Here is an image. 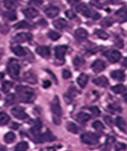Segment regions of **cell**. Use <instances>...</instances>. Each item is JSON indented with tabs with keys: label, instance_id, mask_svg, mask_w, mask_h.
Returning a JSON list of instances; mask_svg holds the SVG:
<instances>
[{
	"label": "cell",
	"instance_id": "1",
	"mask_svg": "<svg viewBox=\"0 0 127 151\" xmlns=\"http://www.w3.org/2000/svg\"><path fill=\"white\" fill-rule=\"evenodd\" d=\"M16 92L22 102L32 103L35 99L34 91L30 87L19 85L16 87Z\"/></svg>",
	"mask_w": 127,
	"mask_h": 151
},
{
	"label": "cell",
	"instance_id": "2",
	"mask_svg": "<svg viewBox=\"0 0 127 151\" xmlns=\"http://www.w3.org/2000/svg\"><path fill=\"white\" fill-rule=\"evenodd\" d=\"M75 10L79 13L82 14L83 16L88 18H92L95 20H97L99 19H100L101 15L99 13L95 12V10L90 9L86 4L82 3L79 4L78 6H76L75 8Z\"/></svg>",
	"mask_w": 127,
	"mask_h": 151
},
{
	"label": "cell",
	"instance_id": "3",
	"mask_svg": "<svg viewBox=\"0 0 127 151\" xmlns=\"http://www.w3.org/2000/svg\"><path fill=\"white\" fill-rule=\"evenodd\" d=\"M7 70L12 78L17 79L19 77L20 66L19 63L16 59H11L8 62Z\"/></svg>",
	"mask_w": 127,
	"mask_h": 151
},
{
	"label": "cell",
	"instance_id": "4",
	"mask_svg": "<svg viewBox=\"0 0 127 151\" xmlns=\"http://www.w3.org/2000/svg\"><path fill=\"white\" fill-rule=\"evenodd\" d=\"M81 140L86 144L93 145L99 142V137L93 133H86L81 135Z\"/></svg>",
	"mask_w": 127,
	"mask_h": 151
},
{
	"label": "cell",
	"instance_id": "5",
	"mask_svg": "<svg viewBox=\"0 0 127 151\" xmlns=\"http://www.w3.org/2000/svg\"><path fill=\"white\" fill-rule=\"evenodd\" d=\"M35 140V142H37V143H41V142H52L56 140V138L49 130H48L43 134L36 136Z\"/></svg>",
	"mask_w": 127,
	"mask_h": 151
},
{
	"label": "cell",
	"instance_id": "6",
	"mask_svg": "<svg viewBox=\"0 0 127 151\" xmlns=\"http://www.w3.org/2000/svg\"><path fill=\"white\" fill-rule=\"evenodd\" d=\"M51 110H52L54 116L61 117L62 115V108L61 107L59 99L57 96L54 98L52 102L51 103Z\"/></svg>",
	"mask_w": 127,
	"mask_h": 151
},
{
	"label": "cell",
	"instance_id": "7",
	"mask_svg": "<svg viewBox=\"0 0 127 151\" xmlns=\"http://www.w3.org/2000/svg\"><path fill=\"white\" fill-rule=\"evenodd\" d=\"M32 34L31 33H25V32H21V33L17 34L13 38V41L16 43H23V42L29 41L32 39Z\"/></svg>",
	"mask_w": 127,
	"mask_h": 151
},
{
	"label": "cell",
	"instance_id": "8",
	"mask_svg": "<svg viewBox=\"0 0 127 151\" xmlns=\"http://www.w3.org/2000/svg\"><path fill=\"white\" fill-rule=\"evenodd\" d=\"M105 56L107 58V60L111 63L118 62L121 58V54L118 51L111 50L108 51L105 54Z\"/></svg>",
	"mask_w": 127,
	"mask_h": 151
},
{
	"label": "cell",
	"instance_id": "9",
	"mask_svg": "<svg viewBox=\"0 0 127 151\" xmlns=\"http://www.w3.org/2000/svg\"><path fill=\"white\" fill-rule=\"evenodd\" d=\"M11 113L15 118L18 120H24L28 117V115L21 107H15L12 108L11 109Z\"/></svg>",
	"mask_w": 127,
	"mask_h": 151
},
{
	"label": "cell",
	"instance_id": "10",
	"mask_svg": "<svg viewBox=\"0 0 127 151\" xmlns=\"http://www.w3.org/2000/svg\"><path fill=\"white\" fill-rule=\"evenodd\" d=\"M91 68L95 73H99L105 68V64L101 60H97L92 64Z\"/></svg>",
	"mask_w": 127,
	"mask_h": 151
},
{
	"label": "cell",
	"instance_id": "11",
	"mask_svg": "<svg viewBox=\"0 0 127 151\" xmlns=\"http://www.w3.org/2000/svg\"><path fill=\"white\" fill-rule=\"evenodd\" d=\"M67 50V47L65 45H59L56 46L54 49V54L57 59L63 60L65 57V55L66 54Z\"/></svg>",
	"mask_w": 127,
	"mask_h": 151
},
{
	"label": "cell",
	"instance_id": "12",
	"mask_svg": "<svg viewBox=\"0 0 127 151\" xmlns=\"http://www.w3.org/2000/svg\"><path fill=\"white\" fill-rule=\"evenodd\" d=\"M115 15L117 17L118 21L120 23H123V22L127 21V8H120L118 11H116V13H115Z\"/></svg>",
	"mask_w": 127,
	"mask_h": 151
},
{
	"label": "cell",
	"instance_id": "13",
	"mask_svg": "<svg viewBox=\"0 0 127 151\" xmlns=\"http://www.w3.org/2000/svg\"><path fill=\"white\" fill-rule=\"evenodd\" d=\"M60 9L58 7L50 6L45 10L46 15L50 19L54 18L59 14Z\"/></svg>",
	"mask_w": 127,
	"mask_h": 151
},
{
	"label": "cell",
	"instance_id": "14",
	"mask_svg": "<svg viewBox=\"0 0 127 151\" xmlns=\"http://www.w3.org/2000/svg\"><path fill=\"white\" fill-rule=\"evenodd\" d=\"M23 14L29 19H33L39 15L38 10L34 8H28L23 10Z\"/></svg>",
	"mask_w": 127,
	"mask_h": 151
},
{
	"label": "cell",
	"instance_id": "15",
	"mask_svg": "<svg viewBox=\"0 0 127 151\" xmlns=\"http://www.w3.org/2000/svg\"><path fill=\"white\" fill-rule=\"evenodd\" d=\"M23 79L25 81L31 84H35L37 81V77L31 71H27L24 73Z\"/></svg>",
	"mask_w": 127,
	"mask_h": 151
},
{
	"label": "cell",
	"instance_id": "16",
	"mask_svg": "<svg viewBox=\"0 0 127 151\" xmlns=\"http://www.w3.org/2000/svg\"><path fill=\"white\" fill-rule=\"evenodd\" d=\"M37 54L44 58H48L50 56V49L46 46H39L35 49Z\"/></svg>",
	"mask_w": 127,
	"mask_h": 151
},
{
	"label": "cell",
	"instance_id": "17",
	"mask_svg": "<svg viewBox=\"0 0 127 151\" xmlns=\"http://www.w3.org/2000/svg\"><path fill=\"white\" fill-rule=\"evenodd\" d=\"M93 83L95 85H98L99 87H107L109 84V81H108L107 78L105 76H101L97 77V78L93 79Z\"/></svg>",
	"mask_w": 127,
	"mask_h": 151
},
{
	"label": "cell",
	"instance_id": "18",
	"mask_svg": "<svg viewBox=\"0 0 127 151\" xmlns=\"http://www.w3.org/2000/svg\"><path fill=\"white\" fill-rule=\"evenodd\" d=\"M19 0H3V4L7 9L14 10L18 7Z\"/></svg>",
	"mask_w": 127,
	"mask_h": 151
},
{
	"label": "cell",
	"instance_id": "19",
	"mask_svg": "<svg viewBox=\"0 0 127 151\" xmlns=\"http://www.w3.org/2000/svg\"><path fill=\"white\" fill-rule=\"evenodd\" d=\"M111 77L115 80L122 81L124 80L125 79V74L124 71L122 70H116V71H114L111 73Z\"/></svg>",
	"mask_w": 127,
	"mask_h": 151
},
{
	"label": "cell",
	"instance_id": "20",
	"mask_svg": "<svg viewBox=\"0 0 127 151\" xmlns=\"http://www.w3.org/2000/svg\"><path fill=\"white\" fill-rule=\"evenodd\" d=\"M75 36L78 40H84L88 37V32L84 28H78L75 30Z\"/></svg>",
	"mask_w": 127,
	"mask_h": 151
},
{
	"label": "cell",
	"instance_id": "21",
	"mask_svg": "<svg viewBox=\"0 0 127 151\" xmlns=\"http://www.w3.org/2000/svg\"><path fill=\"white\" fill-rule=\"evenodd\" d=\"M53 25L54 27H56L58 30H63L67 26V22L64 19H58L53 21Z\"/></svg>",
	"mask_w": 127,
	"mask_h": 151
},
{
	"label": "cell",
	"instance_id": "22",
	"mask_svg": "<svg viewBox=\"0 0 127 151\" xmlns=\"http://www.w3.org/2000/svg\"><path fill=\"white\" fill-rule=\"evenodd\" d=\"M116 125L122 131L125 132L126 131V122L125 121V120L123 118L120 117V116H118V117L116 118Z\"/></svg>",
	"mask_w": 127,
	"mask_h": 151
},
{
	"label": "cell",
	"instance_id": "23",
	"mask_svg": "<svg viewBox=\"0 0 127 151\" xmlns=\"http://www.w3.org/2000/svg\"><path fill=\"white\" fill-rule=\"evenodd\" d=\"M88 81V76L85 73H82L77 79V82L82 88L86 87L87 83Z\"/></svg>",
	"mask_w": 127,
	"mask_h": 151
},
{
	"label": "cell",
	"instance_id": "24",
	"mask_svg": "<svg viewBox=\"0 0 127 151\" xmlns=\"http://www.w3.org/2000/svg\"><path fill=\"white\" fill-rule=\"evenodd\" d=\"M90 118H91V116L90 114L84 112H80L76 115L77 121L82 123L88 121L90 119Z\"/></svg>",
	"mask_w": 127,
	"mask_h": 151
},
{
	"label": "cell",
	"instance_id": "25",
	"mask_svg": "<svg viewBox=\"0 0 127 151\" xmlns=\"http://www.w3.org/2000/svg\"><path fill=\"white\" fill-rule=\"evenodd\" d=\"M42 127V123L40 121H37L35 125H33V126L31 128L30 131L31 132V133L35 136H37V135H40V129Z\"/></svg>",
	"mask_w": 127,
	"mask_h": 151
},
{
	"label": "cell",
	"instance_id": "26",
	"mask_svg": "<svg viewBox=\"0 0 127 151\" xmlns=\"http://www.w3.org/2000/svg\"><path fill=\"white\" fill-rule=\"evenodd\" d=\"M12 51H13L14 54L19 57L25 56L26 55V51L21 46H15V47L12 48Z\"/></svg>",
	"mask_w": 127,
	"mask_h": 151
},
{
	"label": "cell",
	"instance_id": "27",
	"mask_svg": "<svg viewBox=\"0 0 127 151\" xmlns=\"http://www.w3.org/2000/svg\"><path fill=\"white\" fill-rule=\"evenodd\" d=\"M31 27V26L30 24L25 21H21L14 25V27L16 30H18V29H30Z\"/></svg>",
	"mask_w": 127,
	"mask_h": 151
},
{
	"label": "cell",
	"instance_id": "28",
	"mask_svg": "<svg viewBox=\"0 0 127 151\" xmlns=\"http://www.w3.org/2000/svg\"><path fill=\"white\" fill-rule=\"evenodd\" d=\"M111 90L116 94H122L126 90V87L122 84H118L111 87Z\"/></svg>",
	"mask_w": 127,
	"mask_h": 151
},
{
	"label": "cell",
	"instance_id": "29",
	"mask_svg": "<svg viewBox=\"0 0 127 151\" xmlns=\"http://www.w3.org/2000/svg\"><path fill=\"white\" fill-rule=\"evenodd\" d=\"M16 135L13 132H8L4 135V141L7 144H11L14 142Z\"/></svg>",
	"mask_w": 127,
	"mask_h": 151
},
{
	"label": "cell",
	"instance_id": "30",
	"mask_svg": "<svg viewBox=\"0 0 127 151\" xmlns=\"http://www.w3.org/2000/svg\"><path fill=\"white\" fill-rule=\"evenodd\" d=\"M66 127L67 129L72 133L77 134L78 133V127L76 125L72 123V122H69V123H67V124L66 125Z\"/></svg>",
	"mask_w": 127,
	"mask_h": 151
},
{
	"label": "cell",
	"instance_id": "31",
	"mask_svg": "<svg viewBox=\"0 0 127 151\" xmlns=\"http://www.w3.org/2000/svg\"><path fill=\"white\" fill-rule=\"evenodd\" d=\"M10 118L8 114L4 112H0V125H6L10 121Z\"/></svg>",
	"mask_w": 127,
	"mask_h": 151
},
{
	"label": "cell",
	"instance_id": "32",
	"mask_svg": "<svg viewBox=\"0 0 127 151\" xmlns=\"http://www.w3.org/2000/svg\"><path fill=\"white\" fill-rule=\"evenodd\" d=\"M29 148V144L27 142H21L16 146L15 151H26Z\"/></svg>",
	"mask_w": 127,
	"mask_h": 151
},
{
	"label": "cell",
	"instance_id": "33",
	"mask_svg": "<svg viewBox=\"0 0 127 151\" xmlns=\"http://www.w3.org/2000/svg\"><path fill=\"white\" fill-rule=\"evenodd\" d=\"M115 141H116V139H115L114 137L113 136H109L108 137L106 140L105 142V151H109L111 149V145L114 143Z\"/></svg>",
	"mask_w": 127,
	"mask_h": 151
},
{
	"label": "cell",
	"instance_id": "34",
	"mask_svg": "<svg viewBox=\"0 0 127 151\" xmlns=\"http://www.w3.org/2000/svg\"><path fill=\"white\" fill-rule=\"evenodd\" d=\"M3 15H4V17H6V18L10 21H14L17 19L16 14L14 10H10V11L6 12Z\"/></svg>",
	"mask_w": 127,
	"mask_h": 151
},
{
	"label": "cell",
	"instance_id": "35",
	"mask_svg": "<svg viewBox=\"0 0 127 151\" xmlns=\"http://www.w3.org/2000/svg\"><path fill=\"white\" fill-rule=\"evenodd\" d=\"M12 87V83L9 81H6L2 83V91L4 93H8Z\"/></svg>",
	"mask_w": 127,
	"mask_h": 151
},
{
	"label": "cell",
	"instance_id": "36",
	"mask_svg": "<svg viewBox=\"0 0 127 151\" xmlns=\"http://www.w3.org/2000/svg\"><path fill=\"white\" fill-rule=\"evenodd\" d=\"M95 34H97V36L99 37V38L103 39V40H107L108 38H109V34L106 33V32L103 30H96Z\"/></svg>",
	"mask_w": 127,
	"mask_h": 151
},
{
	"label": "cell",
	"instance_id": "37",
	"mask_svg": "<svg viewBox=\"0 0 127 151\" xmlns=\"http://www.w3.org/2000/svg\"><path fill=\"white\" fill-rule=\"evenodd\" d=\"M73 64H74L75 66L79 67V66H81L84 64L85 61H84V60L83 59V58L80 57V56H76V57L73 59Z\"/></svg>",
	"mask_w": 127,
	"mask_h": 151
},
{
	"label": "cell",
	"instance_id": "38",
	"mask_svg": "<svg viewBox=\"0 0 127 151\" xmlns=\"http://www.w3.org/2000/svg\"><path fill=\"white\" fill-rule=\"evenodd\" d=\"M92 127L95 128L97 131H102L105 128L104 125L99 121H96L95 122H94L93 124H92Z\"/></svg>",
	"mask_w": 127,
	"mask_h": 151
},
{
	"label": "cell",
	"instance_id": "39",
	"mask_svg": "<svg viewBox=\"0 0 127 151\" xmlns=\"http://www.w3.org/2000/svg\"><path fill=\"white\" fill-rule=\"evenodd\" d=\"M48 36L51 40H57L58 39L60 38L61 35H60L59 34H58L57 32H54V31H50L48 33Z\"/></svg>",
	"mask_w": 127,
	"mask_h": 151
},
{
	"label": "cell",
	"instance_id": "40",
	"mask_svg": "<svg viewBox=\"0 0 127 151\" xmlns=\"http://www.w3.org/2000/svg\"><path fill=\"white\" fill-rule=\"evenodd\" d=\"M126 148V144L123 143H120V142H118L115 146V150L116 151H122L124 150Z\"/></svg>",
	"mask_w": 127,
	"mask_h": 151
},
{
	"label": "cell",
	"instance_id": "41",
	"mask_svg": "<svg viewBox=\"0 0 127 151\" xmlns=\"http://www.w3.org/2000/svg\"><path fill=\"white\" fill-rule=\"evenodd\" d=\"M65 15H66V17L69 19H73L76 17V15H75L74 12L71 10H67V11L65 12Z\"/></svg>",
	"mask_w": 127,
	"mask_h": 151
},
{
	"label": "cell",
	"instance_id": "42",
	"mask_svg": "<svg viewBox=\"0 0 127 151\" xmlns=\"http://www.w3.org/2000/svg\"><path fill=\"white\" fill-rule=\"evenodd\" d=\"M89 110L91 111L95 116H99L101 113L100 110H99V109L97 107V106H92V107H90L89 108Z\"/></svg>",
	"mask_w": 127,
	"mask_h": 151
},
{
	"label": "cell",
	"instance_id": "43",
	"mask_svg": "<svg viewBox=\"0 0 127 151\" xmlns=\"http://www.w3.org/2000/svg\"><path fill=\"white\" fill-rule=\"evenodd\" d=\"M112 23L113 21H111L110 19H105L102 21V23H101V25L103 27H108L110 26Z\"/></svg>",
	"mask_w": 127,
	"mask_h": 151
},
{
	"label": "cell",
	"instance_id": "44",
	"mask_svg": "<svg viewBox=\"0 0 127 151\" xmlns=\"http://www.w3.org/2000/svg\"><path fill=\"white\" fill-rule=\"evenodd\" d=\"M90 4L96 7V8H99V9L102 8V5H101V3L98 0H91L90 1Z\"/></svg>",
	"mask_w": 127,
	"mask_h": 151
},
{
	"label": "cell",
	"instance_id": "45",
	"mask_svg": "<svg viewBox=\"0 0 127 151\" xmlns=\"http://www.w3.org/2000/svg\"><path fill=\"white\" fill-rule=\"evenodd\" d=\"M14 95L12 94H10V95H8V97H6V103H8L9 105L13 103L14 101Z\"/></svg>",
	"mask_w": 127,
	"mask_h": 151
},
{
	"label": "cell",
	"instance_id": "46",
	"mask_svg": "<svg viewBox=\"0 0 127 151\" xmlns=\"http://www.w3.org/2000/svg\"><path fill=\"white\" fill-rule=\"evenodd\" d=\"M104 121L106 123H107V125H109V126H111L113 125V120H112V118L110 117V116H105Z\"/></svg>",
	"mask_w": 127,
	"mask_h": 151
},
{
	"label": "cell",
	"instance_id": "47",
	"mask_svg": "<svg viewBox=\"0 0 127 151\" xmlns=\"http://www.w3.org/2000/svg\"><path fill=\"white\" fill-rule=\"evenodd\" d=\"M42 3L43 0H31L29 1V4L36 6H39L41 4H42Z\"/></svg>",
	"mask_w": 127,
	"mask_h": 151
},
{
	"label": "cell",
	"instance_id": "48",
	"mask_svg": "<svg viewBox=\"0 0 127 151\" xmlns=\"http://www.w3.org/2000/svg\"><path fill=\"white\" fill-rule=\"evenodd\" d=\"M71 77V73L68 70H64L63 71V77L65 79L70 78Z\"/></svg>",
	"mask_w": 127,
	"mask_h": 151
},
{
	"label": "cell",
	"instance_id": "49",
	"mask_svg": "<svg viewBox=\"0 0 127 151\" xmlns=\"http://www.w3.org/2000/svg\"><path fill=\"white\" fill-rule=\"evenodd\" d=\"M53 122H54V123L55 125H59L61 124V118L59 116H53Z\"/></svg>",
	"mask_w": 127,
	"mask_h": 151
},
{
	"label": "cell",
	"instance_id": "50",
	"mask_svg": "<svg viewBox=\"0 0 127 151\" xmlns=\"http://www.w3.org/2000/svg\"><path fill=\"white\" fill-rule=\"evenodd\" d=\"M40 151H56V148L54 146L44 147V148L41 149Z\"/></svg>",
	"mask_w": 127,
	"mask_h": 151
},
{
	"label": "cell",
	"instance_id": "51",
	"mask_svg": "<svg viewBox=\"0 0 127 151\" xmlns=\"http://www.w3.org/2000/svg\"><path fill=\"white\" fill-rule=\"evenodd\" d=\"M109 107L116 111H121L120 107V106H116L115 105H109Z\"/></svg>",
	"mask_w": 127,
	"mask_h": 151
},
{
	"label": "cell",
	"instance_id": "52",
	"mask_svg": "<svg viewBox=\"0 0 127 151\" xmlns=\"http://www.w3.org/2000/svg\"><path fill=\"white\" fill-rule=\"evenodd\" d=\"M50 85H51V82L48 80H46L44 81V83H43V87H45V88H47V87L50 86Z\"/></svg>",
	"mask_w": 127,
	"mask_h": 151
},
{
	"label": "cell",
	"instance_id": "53",
	"mask_svg": "<svg viewBox=\"0 0 127 151\" xmlns=\"http://www.w3.org/2000/svg\"><path fill=\"white\" fill-rule=\"evenodd\" d=\"M18 126H19V125L17 124L16 123H12V126H11V127L13 129H17Z\"/></svg>",
	"mask_w": 127,
	"mask_h": 151
},
{
	"label": "cell",
	"instance_id": "54",
	"mask_svg": "<svg viewBox=\"0 0 127 151\" xmlns=\"http://www.w3.org/2000/svg\"><path fill=\"white\" fill-rule=\"evenodd\" d=\"M79 0H67L68 3H69L70 5H73L76 2H78Z\"/></svg>",
	"mask_w": 127,
	"mask_h": 151
},
{
	"label": "cell",
	"instance_id": "55",
	"mask_svg": "<svg viewBox=\"0 0 127 151\" xmlns=\"http://www.w3.org/2000/svg\"><path fill=\"white\" fill-rule=\"evenodd\" d=\"M122 65L124 66V67L127 68V57L125 58L124 59V60H123Z\"/></svg>",
	"mask_w": 127,
	"mask_h": 151
},
{
	"label": "cell",
	"instance_id": "56",
	"mask_svg": "<svg viewBox=\"0 0 127 151\" xmlns=\"http://www.w3.org/2000/svg\"><path fill=\"white\" fill-rule=\"evenodd\" d=\"M3 54H4V51H3V49H0V59H1V57L3 56Z\"/></svg>",
	"mask_w": 127,
	"mask_h": 151
},
{
	"label": "cell",
	"instance_id": "57",
	"mask_svg": "<svg viewBox=\"0 0 127 151\" xmlns=\"http://www.w3.org/2000/svg\"><path fill=\"white\" fill-rule=\"evenodd\" d=\"M124 99L125 102L127 103V93L125 94L124 95Z\"/></svg>",
	"mask_w": 127,
	"mask_h": 151
},
{
	"label": "cell",
	"instance_id": "58",
	"mask_svg": "<svg viewBox=\"0 0 127 151\" xmlns=\"http://www.w3.org/2000/svg\"><path fill=\"white\" fill-rule=\"evenodd\" d=\"M0 151H6L5 147H0Z\"/></svg>",
	"mask_w": 127,
	"mask_h": 151
},
{
	"label": "cell",
	"instance_id": "59",
	"mask_svg": "<svg viewBox=\"0 0 127 151\" xmlns=\"http://www.w3.org/2000/svg\"><path fill=\"white\" fill-rule=\"evenodd\" d=\"M3 77H4V75H3V73H0V79H3Z\"/></svg>",
	"mask_w": 127,
	"mask_h": 151
}]
</instances>
